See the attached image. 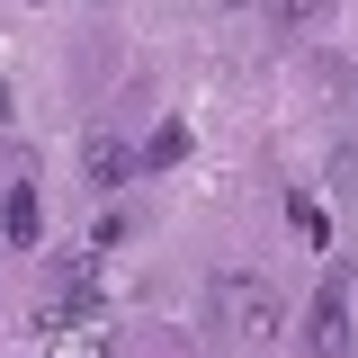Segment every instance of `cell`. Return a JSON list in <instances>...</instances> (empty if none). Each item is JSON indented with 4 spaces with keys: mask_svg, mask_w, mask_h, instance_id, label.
I'll list each match as a JSON object with an SVG mask.
<instances>
[{
    "mask_svg": "<svg viewBox=\"0 0 358 358\" xmlns=\"http://www.w3.org/2000/svg\"><path fill=\"white\" fill-rule=\"evenodd\" d=\"M215 9H251V0H215Z\"/></svg>",
    "mask_w": 358,
    "mask_h": 358,
    "instance_id": "obj_12",
    "label": "cell"
},
{
    "mask_svg": "<svg viewBox=\"0 0 358 358\" xmlns=\"http://www.w3.org/2000/svg\"><path fill=\"white\" fill-rule=\"evenodd\" d=\"M117 242H126V215H117V206H108V215L90 224V242H81V251H117Z\"/></svg>",
    "mask_w": 358,
    "mask_h": 358,
    "instance_id": "obj_10",
    "label": "cell"
},
{
    "mask_svg": "<svg viewBox=\"0 0 358 358\" xmlns=\"http://www.w3.org/2000/svg\"><path fill=\"white\" fill-rule=\"evenodd\" d=\"M287 224H296V233H305L313 251H331V215H322V206H313V197H287Z\"/></svg>",
    "mask_w": 358,
    "mask_h": 358,
    "instance_id": "obj_6",
    "label": "cell"
},
{
    "mask_svg": "<svg viewBox=\"0 0 358 358\" xmlns=\"http://www.w3.org/2000/svg\"><path fill=\"white\" fill-rule=\"evenodd\" d=\"M331 197H341V206H358V143H341V152H331Z\"/></svg>",
    "mask_w": 358,
    "mask_h": 358,
    "instance_id": "obj_9",
    "label": "cell"
},
{
    "mask_svg": "<svg viewBox=\"0 0 358 358\" xmlns=\"http://www.w3.org/2000/svg\"><path fill=\"white\" fill-rule=\"evenodd\" d=\"M54 358H108V322H72V331H54Z\"/></svg>",
    "mask_w": 358,
    "mask_h": 358,
    "instance_id": "obj_5",
    "label": "cell"
},
{
    "mask_svg": "<svg viewBox=\"0 0 358 358\" xmlns=\"http://www.w3.org/2000/svg\"><path fill=\"white\" fill-rule=\"evenodd\" d=\"M215 305H224V322H233V331H251V341L287 331V296L268 287L260 268H224V278H215Z\"/></svg>",
    "mask_w": 358,
    "mask_h": 358,
    "instance_id": "obj_1",
    "label": "cell"
},
{
    "mask_svg": "<svg viewBox=\"0 0 358 358\" xmlns=\"http://www.w3.org/2000/svg\"><path fill=\"white\" fill-rule=\"evenodd\" d=\"M143 162H152V171H171V162H188V126L171 117V126H162L152 143H143Z\"/></svg>",
    "mask_w": 358,
    "mask_h": 358,
    "instance_id": "obj_8",
    "label": "cell"
},
{
    "mask_svg": "<svg viewBox=\"0 0 358 358\" xmlns=\"http://www.w3.org/2000/svg\"><path fill=\"white\" fill-rule=\"evenodd\" d=\"M0 233H9L18 251H36V233H45V206H36V188H0Z\"/></svg>",
    "mask_w": 358,
    "mask_h": 358,
    "instance_id": "obj_3",
    "label": "cell"
},
{
    "mask_svg": "<svg viewBox=\"0 0 358 358\" xmlns=\"http://www.w3.org/2000/svg\"><path fill=\"white\" fill-rule=\"evenodd\" d=\"M81 162H90V188H117V179H134V152L117 143V134H90Z\"/></svg>",
    "mask_w": 358,
    "mask_h": 358,
    "instance_id": "obj_4",
    "label": "cell"
},
{
    "mask_svg": "<svg viewBox=\"0 0 358 358\" xmlns=\"http://www.w3.org/2000/svg\"><path fill=\"white\" fill-rule=\"evenodd\" d=\"M0 126H9V81H0Z\"/></svg>",
    "mask_w": 358,
    "mask_h": 358,
    "instance_id": "obj_11",
    "label": "cell"
},
{
    "mask_svg": "<svg viewBox=\"0 0 358 358\" xmlns=\"http://www.w3.org/2000/svg\"><path fill=\"white\" fill-rule=\"evenodd\" d=\"M350 296H341V278H322V296H313V313H305V350L313 358H350Z\"/></svg>",
    "mask_w": 358,
    "mask_h": 358,
    "instance_id": "obj_2",
    "label": "cell"
},
{
    "mask_svg": "<svg viewBox=\"0 0 358 358\" xmlns=\"http://www.w3.org/2000/svg\"><path fill=\"white\" fill-rule=\"evenodd\" d=\"M322 9H331V0H268V18H278L287 36H305V27H322Z\"/></svg>",
    "mask_w": 358,
    "mask_h": 358,
    "instance_id": "obj_7",
    "label": "cell"
}]
</instances>
